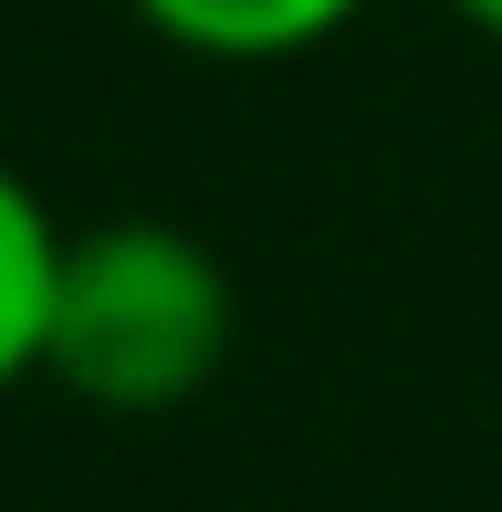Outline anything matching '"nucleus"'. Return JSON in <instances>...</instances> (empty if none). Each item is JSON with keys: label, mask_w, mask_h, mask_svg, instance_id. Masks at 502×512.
Wrapping results in <instances>:
<instances>
[{"label": "nucleus", "mask_w": 502, "mask_h": 512, "mask_svg": "<svg viewBox=\"0 0 502 512\" xmlns=\"http://www.w3.org/2000/svg\"><path fill=\"white\" fill-rule=\"evenodd\" d=\"M241 283L189 220H84L53 293L42 377L105 418H168L231 366Z\"/></svg>", "instance_id": "f257e3e1"}, {"label": "nucleus", "mask_w": 502, "mask_h": 512, "mask_svg": "<svg viewBox=\"0 0 502 512\" xmlns=\"http://www.w3.org/2000/svg\"><path fill=\"white\" fill-rule=\"evenodd\" d=\"M136 32L168 42L189 63H231V74H262V63H304L325 42H346L377 0H126Z\"/></svg>", "instance_id": "f03ea898"}, {"label": "nucleus", "mask_w": 502, "mask_h": 512, "mask_svg": "<svg viewBox=\"0 0 502 512\" xmlns=\"http://www.w3.org/2000/svg\"><path fill=\"white\" fill-rule=\"evenodd\" d=\"M63 251L74 230L53 220V199L0 157V398L42 377L53 356V293H63Z\"/></svg>", "instance_id": "7ed1b4c3"}, {"label": "nucleus", "mask_w": 502, "mask_h": 512, "mask_svg": "<svg viewBox=\"0 0 502 512\" xmlns=\"http://www.w3.org/2000/svg\"><path fill=\"white\" fill-rule=\"evenodd\" d=\"M450 11H461V21H471V32H482V42H492V53H502V0H450Z\"/></svg>", "instance_id": "20e7f679"}]
</instances>
